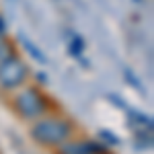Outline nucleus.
<instances>
[{
    "label": "nucleus",
    "instance_id": "nucleus-4",
    "mask_svg": "<svg viewBox=\"0 0 154 154\" xmlns=\"http://www.w3.org/2000/svg\"><path fill=\"white\" fill-rule=\"evenodd\" d=\"M105 144L82 140V142H62L58 144V154H107Z\"/></svg>",
    "mask_w": 154,
    "mask_h": 154
},
{
    "label": "nucleus",
    "instance_id": "nucleus-3",
    "mask_svg": "<svg viewBox=\"0 0 154 154\" xmlns=\"http://www.w3.org/2000/svg\"><path fill=\"white\" fill-rule=\"evenodd\" d=\"M27 76H29V70L21 58L11 56L4 62H0V86L4 91H14V88L23 86Z\"/></svg>",
    "mask_w": 154,
    "mask_h": 154
},
{
    "label": "nucleus",
    "instance_id": "nucleus-8",
    "mask_svg": "<svg viewBox=\"0 0 154 154\" xmlns=\"http://www.w3.org/2000/svg\"><path fill=\"white\" fill-rule=\"evenodd\" d=\"M23 43H25V48H27V51H29V54H31V56H33L37 62H45V56H43V54H41V51H39V49H37L33 43H31V41L23 39Z\"/></svg>",
    "mask_w": 154,
    "mask_h": 154
},
{
    "label": "nucleus",
    "instance_id": "nucleus-1",
    "mask_svg": "<svg viewBox=\"0 0 154 154\" xmlns=\"http://www.w3.org/2000/svg\"><path fill=\"white\" fill-rule=\"evenodd\" d=\"M72 134V123L62 117H39L35 125L31 128L33 140L41 146H58L66 142Z\"/></svg>",
    "mask_w": 154,
    "mask_h": 154
},
{
    "label": "nucleus",
    "instance_id": "nucleus-10",
    "mask_svg": "<svg viewBox=\"0 0 154 154\" xmlns=\"http://www.w3.org/2000/svg\"><path fill=\"white\" fill-rule=\"evenodd\" d=\"M125 78H128V80H131V84H134V86H136V88H140V84H138V80H136V78H134V74H131L130 70H125Z\"/></svg>",
    "mask_w": 154,
    "mask_h": 154
},
{
    "label": "nucleus",
    "instance_id": "nucleus-7",
    "mask_svg": "<svg viewBox=\"0 0 154 154\" xmlns=\"http://www.w3.org/2000/svg\"><path fill=\"white\" fill-rule=\"evenodd\" d=\"M11 56H12V45L4 37H0V62H4V60L11 58Z\"/></svg>",
    "mask_w": 154,
    "mask_h": 154
},
{
    "label": "nucleus",
    "instance_id": "nucleus-11",
    "mask_svg": "<svg viewBox=\"0 0 154 154\" xmlns=\"http://www.w3.org/2000/svg\"><path fill=\"white\" fill-rule=\"evenodd\" d=\"M4 33H6V23H4V19L0 17V37H4Z\"/></svg>",
    "mask_w": 154,
    "mask_h": 154
},
{
    "label": "nucleus",
    "instance_id": "nucleus-6",
    "mask_svg": "<svg viewBox=\"0 0 154 154\" xmlns=\"http://www.w3.org/2000/svg\"><path fill=\"white\" fill-rule=\"evenodd\" d=\"M68 48H70V54H72V56H80V54L84 51V41L78 35H74L70 39V43H68Z\"/></svg>",
    "mask_w": 154,
    "mask_h": 154
},
{
    "label": "nucleus",
    "instance_id": "nucleus-12",
    "mask_svg": "<svg viewBox=\"0 0 154 154\" xmlns=\"http://www.w3.org/2000/svg\"><path fill=\"white\" fill-rule=\"evenodd\" d=\"M136 2H140V0H136Z\"/></svg>",
    "mask_w": 154,
    "mask_h": 154
},
{
    "label": "nucleus",
    "instance_id": "nucleus-2",
    "mask_svg": "<svg viewBox=\"0 0 154 154\" xmlns=\"http://www.w3.org/2000/svg\"><path fill=\"white\" fill-rule=\"evenodd\" d=\"M14 109L25 119H39L48 111V101L37 88H25L14 97Z\"/></svg>",
    "mask_w": 154,
    "mask_h": 154
},
{
    "label": "nucleus",
    "instance_id": "nucleus-5",
    "mask_svg": "<svg viewBox=\"0 0 154 154\" xmlns=\"http://www.w3.org/2000/svg\"><path fill=\"white\" fill-rule=\"evenodd\" d=\"M128 117L130 121L136 125V130H144V131H152V119L146 113H140L136 109H128Z\"/></svg>",
    "mask_w": 154,
    "mask_h": 154
},
{
    "label": "nucleus",
    "instance_id": "nucleus-9",
    "mask_svg": "<svg viewBox=\"0 0 154 154\" xmlns=\"http://www.w3.org/2000/svg\"><path fill=\"white\" fill-rule=\"evenodd\" d=\"M101 138H103V140H107L109 144H119L117 138H115V136H111V134H107V130H101Z\"/></svg>",
    "mask_w": 154,
    "mask_h": 154
}]
</instances>
